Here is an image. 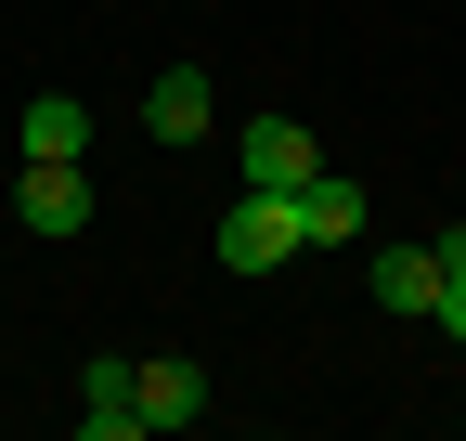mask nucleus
<instances>
[{
    "label": "nucleus",
    "instance_id": "2",
    "mask_svg": "<svg viewBox=\"0 0 466 441\" xmlns=\"http://www.w3.org/2000/svg\"><path fill=\"white\" fill-rule=\"evenodd\" d=\"M311 169H324V143H311L299 118H247V130H233V182L285 195V182H311Z\"/></svg>",
    "mask_w": 466,
    "mask_h": 441
},
{
    "label": "nucleus",
    "instance_id": "10",
    "mask_svg": "<svg viewBox=\"0 0 466 441\" xmlns=\"http://www.w3.org/2000/svg\"><path fill=\"white\" fill-rule=\"evenodd\" d=\"M441 338H466V272H441Z\"/></svg>",
    "mask_w": 466,
    "mask_h": 441
},
{
    "label": "nucleus",
    "instance_id": "9",
    "mask_svg": "<svg viewBox=\"0 0 466 441\" xmlns=\"http://www.w3.org/2000/svg\"><path fill=\"white\" fill-rule=\"evenodd\" d=\"M26 156H91V104L78 91H26Z\"/></svg>",
    "mask_w": 466,
    "mask_h": 441
},
{
    "label": "nucleus",
    "instance_id": "8",
    "mask_svg": "<svg viewBox=\"0 0 466 441\" xmlns=\"http://www.w3.org/2000/svg\"><path fill=\"white\" fill-rule=\"evenodd\" d=\"M195 415H208V364L156 351V364H143V428H195Z\"/></svg>",
    "mask_w": 466,
    "mask_h": 441
},
{
    "label": "nucleus",
    "instance_id": "4",
    "mask_svg": "<svg viewBox=\"0 0 466 441\" xmlns=\"http://www.w3.org/2000/svg\"><path fill=\"white\" fill-rule=\"evenodd\" d=\"M299 195V247H363L376 234V195L350 182V169H311V182H285Z\"/></svg>",
    "mask_w": 466,
    "mask_h": 441
},
{
    "label": "nucleus",
    "instance_id": "11",
    "mask_svg": "<svg viewBox=\"0 0 466 441\" xmlns=\"http://www.w3.org/2000/svg\"><path fill=\"white\" fill-rule=\"evenodd\" d=\"M428 260H441V272H466V220H441V234H428Z\"/></svg>",
    "mask_w": 466,
    "mask_h": 441
},
{
    "label": "nucleus",
    "instance_id": "3",
    "mask_svg": "<svg viewBox=\"0 0 466 441\" xmlns=\"http://www.w3.org/2000/svg\"><path fill=\"white\" fill-rule=\"evenodd\" d=\"M14 208H26V234H91V169L78 156H26V182H14Z\"/></svg>",
    "mask_w": 466,
    "mask_h": 441
},
{
    "label": "nucleus",
    "instance_id": "7",
    "mask_svg": "<svg viewBox=\"0 0 466 441\" xmlns=\"http://www.w3.org/2000/svg\"><path fill=\"white\" fill-rule=\"evenodd\" d=\"M363 286H376V312H441V260L428 247H376Z\"/></svg>",
    "mask_w": 466,
    "mask_h": 441
},
{
    "label": "nucleus",
    "instance_id": "6",
    "mask_svg": "<svg viewBox=\"0 0 466 441\" xmlns=\"http://www.w3.org/2000/svg\"><path fill=\"white\" fill-rule=\"evenodd\" d=\"M143 130H156V143H208V130H220V91H208L195 66H168V78L143 91Z\"/></svg>",
    "mask_w": 466,
    "mask_h": 441
},
{
    "label": "nucleus",
    "instance_id": "1",
    "mask_svg": "<svg viewBox=\"0 0 466 441\" xmlns=\"http://www.w3.org/2000/svg\"><path fill=\"white\" fill-rule=\"evenodd\" d=\"M285 260H299V195L233 182V208H220V272H285Z\"/></svg>",
    "mask_w": 466,
    "mask_h": 441
},
{
    "label": "nucleus",
    "instance_id": "5",
    "mask_svg": "<svg viewBox=\"0 0 466 441\" xmlns=\"http://www.w3.org/2000/svg\"><path fill=\"white\" fill-rule=\"evenodd\" d=\"M130 428H143V364L104 351V364L78 376V441H130Z\"/></svg>",
    "mask_w": 466,
    "mask_h": 441
}]
</instances>
